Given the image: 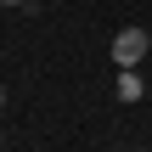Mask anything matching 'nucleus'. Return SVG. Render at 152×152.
Instances as JSON below:
<instances>
[{
  "instance_id": "obj_1",
  "label": "nucleus",
  "mask_w": 152,
  "mask_h": 152,
  "mask_svg": "<svg viewBox=\"0 0 152 152\" xmlns=\"http://www.w3.org/2000/svg\"><path fill=\"white\" fill-rule=\"evenodd\" d=\"M147 51H152L147 28H118V39H113V62H118V68H135Z\"/></svg>"
},
{
  "instance_id": "obj_2",
  "label": "nucleus",
  "mask_w": 152,
  "mask_h": 152,
  "mask_svg": "<svg viewBox=\"0 0 152 152\" xmlns=\"http://www.w3.org/2000/svg\"><path fill=\"white\" fill-rule=\"evenodd\" d=\"M141 96H147V85L135 79V68H124L118 73V102H141Z\"/></svg>"
},
{
  "instance_id": "obj_3",
  "label": "nucleus",
  "mask_w": 152,
  "mask_h": 152,
  "mask_svg": "<svg viewBox=\"0 0 152 152\" xmlns=\"http://www.w3.org/2000/svg\"><path fill=\"white\" fill-rule=\"evenodd\" d=\"M0 6H28V0H0Z\"/></svg>"
},
{
  "instance_id": "obj_4",
  "label": "nucleus",
  "mask_w": 152,
  "mask_h": 152,
  "mask_svg": "<svg viewBox=\"0 0 152 152\" xmlns=\"http://www.w3.org/2000/svg\"><path fill=\"white\" fill-rule=\"evenodd\" d=\"M0 107H6V85H0Z\"/></svg>"
}]
</instances>
